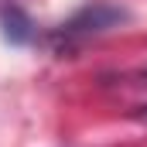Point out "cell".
Here are the masks:
<instances>
[{
	"mask_svg": "<svg viewBox=\"0 0 147 147\" xmlns=\"http://www.w3.org/2000/svg\"><path fill=\"white\" fill-rule=\"evenodd\" d=\"M134 120H137V123H144V127H147V106H137V110H134Z\"/></svg>",
	"mask_w": 147,
	"mask_h": 147,
	"instance_id": "277c9868",
	"label": "cell"
},
{
	"mask_svg": "<svg viewBox=\"0 0 147 147\" xmlns=\"http://www.w3.org/2000/svg\"><path fill=\"white\" fill-rule=\"evenodd\" d=\"M123 21H127V10L123 7L96 0V3H86L82 10H75L65 24H58L51 31V45H55V51H72L82 41H89V38H96V34H106L110 28L123 24Z\"/></svg>",
	"mask_w": 147,
	"mask_h": 147,
	"instance_id": "6da1fadb",
	"label": "cell"
},
{
	"mask_svg": "<svg viewBox=\"0 0 147 147\" xmlns=\"http://www.w3.org/2000/svg\"><path fill=\"white\" fill-rule=\"evenodd\" d=\"M130 86H140V89H147V65H144V69H137V72H130Z\"/></svg>",
	"mask_w": 147,
	"mask_h": 147,
	"instance_id": "3957f363",
	"label": "cell"
},
{
	"mask_svg": "<svg viewBox=\"0 0 147 147\" xmlns=\"http://www.w3.org/2000/svg\"><path fill=\"white\" fill-rule=\"evenodd\" d=\"M0 34L7 38L10 45L24 48V45H31L38 38V28L21 7H0Z\"/></svg>",
	"mask_w": 147,
	"mask_h": 147,
	"instance_id": "7a4b0ae2",
	"label": "cell"
}]
</instances>
